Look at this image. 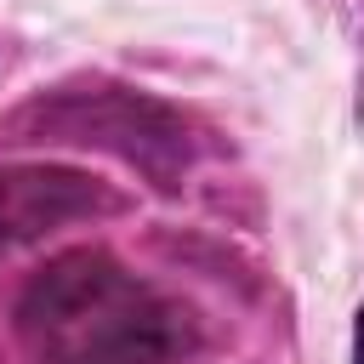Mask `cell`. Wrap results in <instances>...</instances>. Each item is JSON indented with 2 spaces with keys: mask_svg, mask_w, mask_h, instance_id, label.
Listing matches in <instances>:
<instances>
[{
  "mask_svg": "<svg viewBox=\"0 0 364 364\" xmlns=\"http://www.w3.org/2000/svg\"><path fill=\"white\" fill-rule=\"evenodd\" d=\"M97 210H114V193L85 171H68V165H6L0 171V250L28 245Z\"/></svg>",
  "mask_w": 364,
  "mask_h": 364,
  "instance_id": "3",
  "label": "cell"
},
{
  "mask_svg": "<svg viewBox=\"0 0 364 364\" xmlns=\"http://www.w3.org/2000/svg\"><path fill=\"white\" fill-rule=\"evenodd\" d=\"M17 341L34 364H171L193 324L108 250H63L17 296Z\"/></svg>",
  "mask_w": 364,
  "mask_h": 364,
  "instance_id": "1",
  "label": "cell"
},
{
  "mask_svg": "<svg viewBox=\"0 0 364 364\" xmlns=\"http://www.w3.org/2000/svg\"><path fill=\"white\" fill-rule=\"evenodd\" d=\"M23 125L40 142H85V148H108L131 165H142L148 176H171L176 165H188V131L182 119L125 85H91V91H57L51 102H34L23 114Z\"/></svg>",
  "mask_w": 364,
  "mask_h": 364,
  "instance_id": "2",
  "label": "cell"
},
{
  "mask_svg": "<svg viewBox=\"0 0 364 364\" xmlns=\"http://www.w3.org/2000/svg\"><path fill=\"white\" fill-rule=\"evenodd\" d=\"M353 364H364V307H358V318H353Z\"/></svg>",
  "mask_w": 364,
  "mask_h": 364,
  "instance_id": "4",
  "label": "cell"
}]
</instances>
